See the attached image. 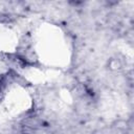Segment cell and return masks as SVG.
<instances>
[{
  "instance_id": "1",
  "label": "cell",
  "mask_w": 134,
  "mask_h": 134,
  "mask_svg": "<svg viewBox=\"0 0 134 134\" xmlns=\"http://www.w3.org/2000/svg\"><path fill=\"white\" fill-rule=\"evenodd\" d=\"M22 134H57L54 126L40 116H30L24 120Z\"/></svg>"
}]
</instances>
